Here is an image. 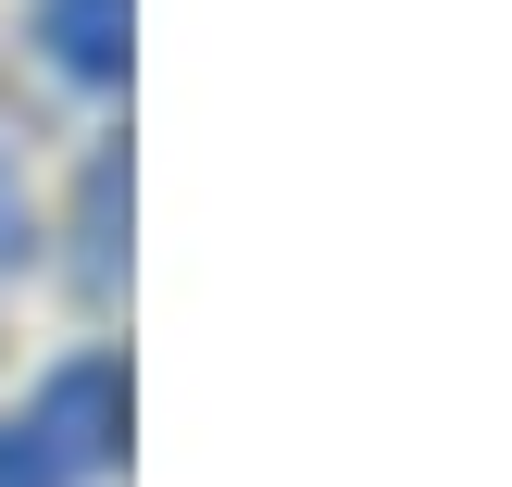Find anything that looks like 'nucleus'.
<instances>
[{"instance_id":"nucleus-1","label":"nucleus","mask_w":512,"mask_h":487,"mask_svg":"<svg viewBox=\"0 0 512 487\" xmlns=\"http://www.w3.org/2000/svg\"><path fill=\"white\" fill-rule=\"evenodd\" d=\"M125 463V363L113 350H75L63 375L0 413V487H100Z\"/></svg>"},{"instance_id":"nucleus-2","label":"nucleus","mask_w":512,"mask_h":487,"mask_svg":"<svg viewBox=\"0 0 512 487\" xmlns=\"http://www.w3.org/2000/svg\"><path fill=\"white\" fill-rule=\"evenodd\" d=\"M38 50L75 88H113L125 75V0H38Z\"/></svg>"}]
</instances>
